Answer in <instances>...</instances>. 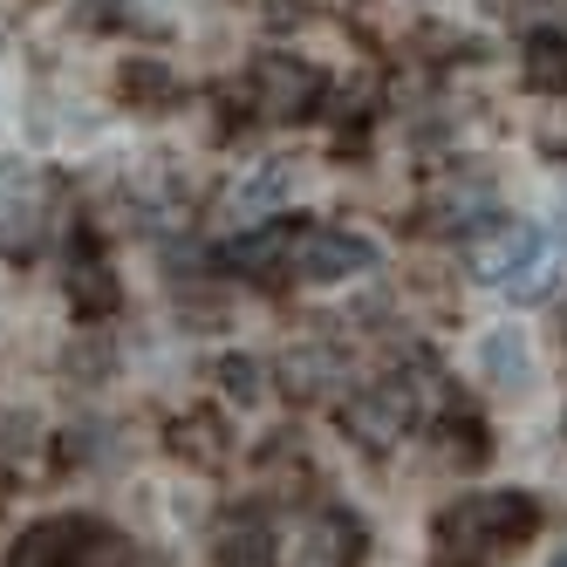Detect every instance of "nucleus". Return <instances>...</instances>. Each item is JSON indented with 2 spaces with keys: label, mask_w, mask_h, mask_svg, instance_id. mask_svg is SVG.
<instances>
[{
  "label": "nucleus",
  "mask_w": 567,
  "mask_h": 567,
  "mask_svg": "<svg viewBox=\"0 0 567 567\" xmlns=\"http://www.w3.org/2000/svg\"><path fill=\"white\" fill-rule=\"evenodd\" d=\"M534 534H540L534 493H465L458 506L437 513V554L452 567H485Z\"/></svg>",
  "instance_id": "obj_1"
},
{
  "label": "nucleus",
  "mask_w": 567,
  "mask_h": 567,
  "mask_svg": "<svg viewBox=\"0 0 567 567\" xmlns=\"http://www.w3.org/2000/svg\"><path fill=\"white\" fill-rule=\"evenodd\" d=\"M560 260H567V247L547 233V226H534V219H513V226H499V239L478 254V274L493 280V288L506 295V301H519V308H534V301H547L554 295V280H560Z\"/></svg>",
  "instance_id": "obj_2"
},
{
  "label": "nucleus",
  "mask_w": 567,
  "mask_h": 567,
  "mask_svg": "<svg viewBox=\"0 0 567 567\" xmlns=\"http://www.w3.org/2000/svg\"><path fill=\"white\" fill-rule=\"evenodd\" d=\"M8 567H131V540L110 534L103 519H83V513H62V519H42L14 540Z\"/></svg>",
  "instance_id": "obj_3"
},
{
  "label": "nucleus",
  "mask_w": 567,
  "mask_h": 567,
  "mask_svg": "<svg viewBox=\"0 0 567 567\" xmlns=\"http://www.w3.org/2000/svg\"><path fill=\"white\" fill-rule=\"evenodd\" d=\"M417 417H424L417 383H362V390L342 403V424H349V437L362 444V452H390V444L411 431Z\"/></svg>",
  "instance_id": "obj_4"
},
{
  "label": "nucleus",
  "mask_w": 567,
  "mask_h": 567,
  "mask_svg": "<svg viewBox=\"0 0 567 567\" xmlns=\"http://www.w3.org/2000/svg\"><path fill=\"white\" fill-rule=\"evenodd\" d=\"M247 83H254V110H267V116H315V103H321V69H308L295 55H260Z\"/></svg>",
  "instance_id": "obj_5"
},
{
  "label": "nucleus",
  "mask_w": 567,
  "mask_h": 567,
  "mask_svg": "<svg viewBox=\"0 0 567 567\" xmlns=\"http://www.w3.org/2000/svg\"><path fill=\"white\" fill-rule=\"evenodd\" d=\"M377 274V239L349 226H315L301 233V280H362Z\"/></svg>",
  "instance_id": "obj_6"
},
{
  "label": "nucleus",
  "mask_w": 567,
  "mask_h": 567,
  "mask_svg": "<svg viewBox=\"0 0 567 567\" xmlns=\"http://www.w3.org/2000/svg\"><path fill=\"white\" fill-rule=\"evenodd\" d=\"M295 239H301L295 219H267V226H254V233L233 239V247H226V267H233V274H254V280H274L280 260H295Z\"/></svg>",
  "instance_id": "obj_7"
},
{
  "label": "nucleus",
  "mask_w": 567,
  "mask_h": 567,
  "mask_svg": "<svg viewBox=\"0 0 567 567\" xmlns=\"http://www.w3.org/2000/svg\"><path fill=\"white\" fill-rule=\"evenodd\" d=\"M172 452L185 458V465H198V472H226V458H233V437H226V417L219 411H185V417H172Z\"/></svg>",
  "instance_id": "obj_8"
},
{
  "label": "nucleus",
  "mask_w": 567,
  "mask_h": 567,
  "mask_svg": "<svg viewBox=\"0 0 567 567\" xmlns=\"http://www.w3.org/2000/svg\"><path fill=\"white\" fill-rule=\"evenodd\" d=\"M116 90L131 96V110H172V103L185 96L178 69H172L165 55H131L124 69H116Z\"/></svg>",
  "instance_id": "obj_9"
},
{
  "label": "nucleus",
  "mask_w": 567,
  "mask_h": 567,
  "mask_svg": "<svg viewBox=\"0 0 567 567\" xmlns=\"http://www.w3.org/2000/svg\"><path fill=\"white\" fill-rule=\"evenodd\" d=\"M213 560H219V567H274L280 554H274L267 519H260V513H239V519H226L219 534H213Z\"/></svg>",
  "instance_id": "obj_10"
},
{
  "label": "nucleus",
  "mask_w": 567,
  "mask_h": 567,
  "mask_svg": "<svg viewBox=\"0 0 567 567\" xmlns=\"http://www.w3.org/2000/svg\"><path fill=\"white\" fill-rule=\"evenodd\" d=\"M342 377H349V362H342V349H329V342L288 349V362H280V383H288V396H321V390H336Z\"/></svg>",
  "instance_id": "obj_11"
},
{
  "label": "nucleus",
  "mask_w": 567,
  "mask_h": 567,
  "mask_svg": "<svg viewBox=\"0 0 567 567\" xmlns=\"http://www.w3.org/2000/svg\"><path fill=\"white\" fill-rule=\"evenodd\" d=\"M519 75H526V90H540V96H567V28H540V34H526V49H519Z\"/></svg>",
  "instance_id": "obj_12"
},
{
  "label": "nucleus",
  "mask_w": 567,
  "mask_h": 567,
  "mask_svg": "<svg viewBox=\"0 0 567 567\" xmlns=\"http://www.w3.org/2000/svg\"><path fill=\"white\" fill-rule=\"evenodd\" d=\"M116 301H124V288H116V274H110L96 254L69 260V308H75V315H83V321H103V315H116Z\"/></svg>",
  "instance_id": "obj_13"
},
{
  "label": "nucleus",
  "mask_w": 567,
  "mask_h": 567,
  "mask_svg": "<svg viewBox=\"0 0 567 567\" xmlns=\"http://www.w3.org/2000/svg\"><path fill=\"white\" fill-rule=\"evenodd\" d=\"M478 370H485V383H499V390H526V383H534V349H526L519 329H493L485 349H478Z\"/></svg>",
  "instance_id": "obj_14"
},
{
  "label": "nucleus",
  "mask_w": 567,
  "mask_h": 567,
  "mask_svg": "<svg viewBox=\"0 0 567 567\" xmlns=\"http://www.w3.org/2000/svg\"><path fill=\"white\" fill-rule=\"evenodd\" d=\"M288 198H295V165L288 157H267V165L233 192V206L239 213H274V206H288Z\"/></svg>",
  "instance_id": "obj_15"
},
{
  "label": "nucleus",
  "mask_w": 567,
  "mask_h": 567,
  "mask_svg": "<svg viewBox=\"0 0 567 567\" xmlns=\"http://www.w3.org/2000/svg\"><path fill=\"white\" fill-rule=\"evenodd\" d=\"M213 383H219L226 403H239V411H247V403H260V390H267V370H260L254 355H219V362H213Z\"/></svg>",
  "instance_id": "obj_16"
},
{
  "label": "nucleus",
  "mask_w": 567,
  "mask_h": 567,
  "mask_svg": "<svg viewBox=\"0 0 567 567\" xmlns=\"http://www.w3.org/2000/svg\"><path fill=\"white\" fill-rule=\"evenodd\" d=\"M444 458H452V465H485V458H493V444H485V424L478 417H444Z\"/></svg>",
  "instance_id": "obj_17"
},
{
  "label": "nucleus",
  "mask_w": 567,
  "mask_h": 567,
  "mask_svg": "<svg viewBox=\"0 0 567 567\" xmlns=\"http://www.w3.org/2000/svg\"><path fill=\"white\" fill-rule=\"evenodd\" d=\"M301 14H308L301 0H267V21H274V28H288V21H301Z\"/></svg>",
  "instance_id": "obj_18"
},
{
  "label": "nucleus",
  "mask_w": 567,
  "mask_h": 567,
  "mask_svg": "<svg viewBox=\"0 0 567 567\" xmlns=\"http://www.w3.org/2000/svg\"><path fill=\"white\" fill-rule=\"evenodd\" d=\"M547 567H567V547H560V554H554V560H547Z\"/></svg>",
  "instance_id": "obj_19"
},
{
  "label": "nucleus",
  "mask_w": 567,
  "mask_h": 567,
  "mask_svg": "<svg viewBox=\"0 0 567 567\" xmlns=\"http://www.w3.org/2000/svg\"><path fill=\"white\" fill-rule=\"evenodd\" d=\"M560 431H567V417H560Z\"/></svg>",
  "instance_id": "obj_20"
}]
</instances>
